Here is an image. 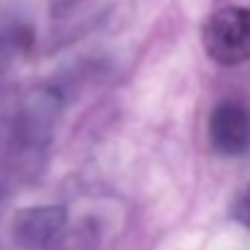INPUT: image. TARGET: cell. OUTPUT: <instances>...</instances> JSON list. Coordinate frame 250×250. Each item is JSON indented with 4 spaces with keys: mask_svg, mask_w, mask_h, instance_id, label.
<instances>
[{
    "mask_svg": "<svg viewBox=\"0 0 250 250\" xmlns=\"http://www.w3.org/2000/svg\"><path fill=\"white\" fill-rule=\"evenodd\" d=\"M204 49L223 66L250 59V8H221L208 15L201 30Z\"/></svg>",
    "mask_w": 250,
    "mask_h": 250,
    "instance_id": "cell-1",
    "label": "cell"
},
{
    "mask_svg": "<svg viewBox=\"0 0 250 250\" xmlns=\"http://www.w3.org/2000/svg\"><path fill=\"white\" fill-rule=\"evenodd\" d=\"M211 143L223 155H240L250 147V113L238 103H221L211 115Z\"/></svg>",
    "mask_w": 250,
    "mask_h": 250,
    "instance_id": "cell-2",
    "label": "cell"
}]
</instances>
